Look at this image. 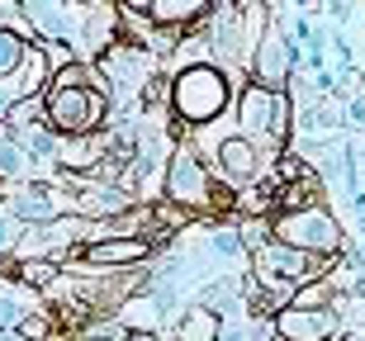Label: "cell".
<instances>
[{
    "mask_svg": "<svg viewBox=\"0 0 365 341\" xmlns=\"http://www.w3.org/2000/svg\"><path fill=\"white\" fill-rule=\"evenodd\" d=\"M232 85H228V71L218 62H185L176 67L171 85H166V105L171 114L180 119V128H200V123H214L232 110Z\"/></svg>",
    "mask_w": 365,
    "mask_h": 341,
    "instance_id": "1",
    "label": "cell"
},
{
    "mask_svg": "<svg viewBox=\"0 0 365 341\" xmlns=\"http://www.w3.org/2000/svg\"><path fill=\"white\" fill-rule=\"evenodd\" d=\"M271 237L284 242V246H294V251H304V256H318V261H341L346 256V228L337 223V214H332L327 204L275 214Z\"/></svg>",
    "mask_w": 365,
    "mask_h": 341,
    "instance_id": "2",
    "label": "cell"
},
{
    "mask_svg": "<svg viewBox=\"0 0 365 341\" xmlns=\"http://www.w3.org/2000/svg\"><path fill=\"white\" fill-rule=\"evenodd\" d=\"M43 119L57 137H95L105 133V123H114V100L105 90L76 85V90H43Z\"/></svg>",
    "mask_w": 365,
    "mask_h": 341,
    "instance_id": "3",
    "label": "cell"
},
{
    "mask_svg": "<svg viewBox=\"0 0 365 341\" xmlns=\"http://www.w3.org/2000/svg\"><path fill=\"white\" fill-rule=\"evenodd\" d=\"M162 194H166V204L185 209V214H200V209L223 204V194L214 190V176H209L204 157L190 147V142H176V152H171L166 176H162Z\"/></svg>",
    "mask_w": 365,
    "mask_h": 341,
    "instance_id": "4",
    "label": "cell"
},
{
    "mask_svg": "<svg viewBox=\"0 0 365 341\" xmlns=\"http://www.w3.org/2000/svg\"><path fill=\"white\" fill-rule=\"evenodd\" d=\"M0 199L10 209V219L19 228H53V223L71 219V194H62L48 180H19V185H0Z\"/></svg>",
    "mask_w": 365,
    "mask_h": 341,
    "instance_id": "5",
    "label": "cell"
},
{
    "mask_svg": "<svg viewBox=\"0 0 365 341\" xmlns=\"http://www.w3.org/2000/svg\"><path fill=\"white\" fill-rule=\"evenodd\" d=\"M29 28L38 33V43H71L81 53L86 43V5H53V0H19Z\"/></svg>",
    "mask_w": 365,
    "mask_h": 341,
    "instance_id": "6",
    "label": "cell"
},
{
    "mask_svg": "<svg viewBox=\"0 0 365 341\" xmlns=\"http://www.w3.org/2000/svg\"><path fill=\"white\" fill-rule=\"evenodd\" d=\"M157 246L148 237H105V242H81L76 246V266L81 271H138L152 266Z\"/></svg>",
    "mask_w": 365,
    "mask_h": 341,
    "instance_id": "7",
    "label": "cell"
},
{
    "mask_svg": "<svg viewBox=\"0 0 365 341\" xmlns=\"http://www.w3.org/2000/svg\"><path fill=\"white\" fill-rule=\"evenodd\" d=\"M275 337L284 341H337L346 337V318L337 308H280Z\"/></svg>",
    "mask_w": 365,
    "mask_h": 341,
    "instance_id": "8",
    "label": "cell"
},
{
    "mask_svg": "<svg viewBox=\"0 0 365 341\" xmlns=\"http://www.w3.org/2000/svg\"><path fill=\"white\" fill-rule=\"evenodd\" d=\"M214 171L223 185H252L261 176V152L257 142H247L242 133H228L214 142Z\"/></svg>",
    "mask_w": 365,
    "mask_h": 341,
    "instance_id": "9",
    "label": "cell"
},
{
    "mask_svg": "<svg viewBox=\"0 0 365 341\" xmlns=\"http://www.w3.org/2000/svg\"><path fill=\"white\" fill-rule=\"evenodd\" d=\"M62 261H48V256H24V261H14L10 275H14V285H24V289H57L62 285Z\"/></svg>",
    "mask_w": 365,
    "mask_h": 341,
    "instance_id": "10",
    "label": "cell"
},
{
    "mask_svg": "<svg viewBox=\"0 0 365 341\" xmlns=\"http://www.w3.org/2000/svg\"><path fill=\"white\" fill-rule=\"evenodd\" d=\"M218 337H223V318L209 313L204 303H190L180 313L176 332H171V341H218Z\"/></svg>",
    "mask_w": 365,
    "mask_h": 341,
    "instance_id": "11",
    "label": "cell"
},
{
    "mask_svg": "<svg viewBox=\"0 0 365 341\" xmlns=\"http://www.w3.org/2000/svg\"><path fill=\"white\" fill-rule=\"evenodd\" d=\"M34 176V157L24 152L19 133L0 128V185H19V180Z\"/></svg>",
    "mask_w": 365,
    "mask_h": 341,
    "instance_id": "12",
    "label": "cell"
},
{
    "mask_svg": "<svg viewBox=\"0 0 365 341\" xmlns=\"http://www.w3.org/2000/svg\"><path fill=\"white\" fill-rule=\"evenodd\" d=\"M242 232H237V223H209L204 228V256L214 261H237L242 256Z\"/></svg>",
    "mask_w": 365,
    "mask_h": 341,
    "instance_id": "13",
    "label": "cell"
},
{
    "mask_svg": "<svg viewBox=\"0 0 365 341\" xmlns=\"http://www.w3.org/2000/svg\"><path fill=\"white\" fill-rule=\"evenodd\" d=\"M19 142H24V152L34 157V166H57L62 137H57L48 123H34V128H24V133H19Z\"/></svg>",
    "mask_w": 365,
    "mask_h": 341,
    "instance_id": "14",
    "label": "cell"
},
{
    "mask_svg": "<svg viewBox=\"0 0 365 341\" xmlns=\"http://www.w3.org/2000/svg\"><path fill=\"white\" fill-rule=\"evenodd\" d=\"M24 57H29V43L0 24V81L19 76V71H24Z\"/></svg>",
    "mask_w": 365,
    "mask_h": 341,
    "instance_id": "15",
    "label": "cell"
},
{
    "mask_svg": "<svg viewBox=\"0 0 365 341\" xmlns=\"http://www.w3.org/2000/svg\"><path fill=\"white\" fill-rule=\"evenodd\" d=\"M57 318L53 313H43V308H29V318L24 322H19V332H14V337L19 341H57Z\"/></svg>",
    "mask_w": 365,
    "mask_h": 341,
    "instance_id": "16",
    "label": "cell"
},
{
    "mask_svg": "<svg viewBox=\"0 0 365 341\" xmlns=\"http://www.w3.org/2000/svg\"><path fill=\"white\" fill-rule=\"evenodd\" d=\"M19 100H29L24 85H19V76L0 81V123H10V114H14V105H19Z\"/></svg>",
    "mask_w": 365,
    "mask_h": 341,
    "instance_id": "17",
    "label": "cell"
},
{
    "mask_svg": "<svg viewBox=\"0 0 365 341\" xmlns=\"http://www.w3.org/2000/svg\"><path fill=\"white\" fill-rule=\"evenodd\" d=\"M341 119H346V128H365V100L341 95Z\"/></svg>",
    "mask_w": 365,
    "mask_h": 341,
    "instance_id": "18",
    "label": "cell"
},
{
    "mask_svg": "<svg viewBox=\"0 0 365 341\" xmlns=\"http://www.w3.org/2000/svg\"><path fill=\"white\" fill-rule=\"evenodd\" d=\"M76 341H119V337L105 332V327H86V337H76Z\"/></svg>",
    "mask_w": 365,
    "mask_h": 341,
    "instance_id": "19",
    "label": "cell"
},
{
    "mask_svg": "<svg viewBox=\"0 0 365 341\" xmlns=\"http://www.w3.org/2000/svg\"><path fill=\"white\" fill-rule=\"evenodd\" d=\"M119 341H166V337H162V332H123Z\"/></svg>",
    "mask_w": 365,
    "mask_h": 341,
    "instance_id": "20",
    "label": "cell"
},
{
    "mask_svg": "<svg viewBox=\"0 0 365 341\" xmlns=\"http://www.w3.org/2000/svg\"><path fill=\"white\" fill-rule=\"evenodd\" d=\"M275 341H284V337H275Z\"/></svg>",
    "mask_w": 365,
    "mask_h": 341,
    "instance_id": "21",
    "label": "cell"
}]
</instances>
